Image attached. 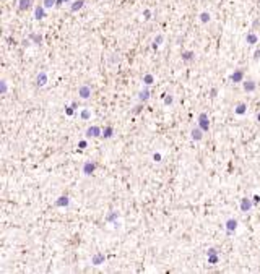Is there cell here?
<instances>
[{
	"mask_svg": "<svg viewBox=\"0 0 260 274\" xmlns=\"http://www.w3.org/2000/svg\"><path fill=\"white\" fill-rule=\"evenodd\" d=\"M198 127H200L205 133L210 130V120H208V114H206V112H202V114L198 115Z\"/></svg>",
	"mask_w": 260,
	"mask_h": 274,
	"instance_id": "cell-1",
	"label": "cell"
},
{
	"mask_svg": "<svg viewBox=\"0 0 260 274\" xmlns=\"http://www.w3.org/2000/svg\"><path fill=\"white\" fill-rule=\"evenodd\" d=\"M224 225H226V234L231 235V234H234L236 229H237V221H236L234 217H229V219L224 222Z\"/></svg>",
	"mask_w": 260,
	"mask_h": 274,
	"instance_id": "cell-2",
	"label": "cell"
},
{
	"mask_svg": "<svg viewBox=\"0 0 260 274\" xmlns=\"http://www.w3.org/2000/svg\"><path fill=\"white\" fill-rule=\"evenodd\" d=\"M101 135H103V128H99V127H90V128L85 131L86 138H98Z\"/></svg>",
	"mask_w": 260,
	"mask_h": 274,
	"instance_id": "cell-3",
	"label": "cell"
},
{
	"mask_svg": "<svg viewBox=\"0 0 260 274\" xmlns=\"http://www.w3.org/2000/svg\"><path fill=\"white\" fill-rule=\"evenodd\" d=\"M78 96H80L81 99H88L91 96V86L90 85H81L78 88Z\"/></svg>",
	"mask_w": 260,
	"mask_h": 274,
	"instance_id": "cell-4",
	"label": "cell"
},
{
	"mask_svg": "<svg viewBox=\"0 0 260 274\" xmlns=\"http://www.w3.org/2000/svg\"><path fill=\"white\" fill-rule=\"evenodd\" d=\"M96 167H98V164H96V162L86 161L85 164H83V174H85V175H91V174L96 170Z\"/></svg>",
	"mask_w": 260,
	"mask_h": 274,
	"instance_id": "cell-5",
	"label": "cell"
},
{
	"mask_svg": "<svg viewBox=\"0 0 260 274\" xmlns=\"http://www.w3.org/2000/svg\"><path fill=\"white\" fill-rule=\"evenodd\" d=\"M203 133H205V131H203L200 127H195V128L190 131V135H192V140H194V141H200L202 138H203Z\"/></svg>",
	"mask_w": 260,
	"mask_h": 274,
	"instance_id": "cell-6",
	"label": "cell"
},
{
	"mask_svg": "<svg viewBox=\"0 0 260 274\" xmlns=\"http://www.w3.org/2000/svg\"><path fill=\"white\" fill-rule=\"evenodd\" d=\"M252 201H250L249 198H242L241 199V211H242V213H249L250 211V208H252Z\"/></svg>",
	"mask_w": 260,
	"mask_h": 274,
	"instance_id": "cell-7",
	"label": "cell"
},
{
	"mask_svg": "<svg viewBox=\"0 0 260 274\" xmlns=\"http://www.w3.org/2000/svg\"><path fill=\"white\" fill-rule=\"evenodd\" d=\"M55 206H57V208H68V206H70V198H68V196H60V198L55 201Z\"/></svg>",
	"mask_w": 260,
	"mask_h": 274,
	"instance_id": "cell-8",
	"label": "cell"
},
{
	"mask_svg": "<svg viewBox=\"0 0 260 274\" xmlns=\"http://www.w3.org/2000/svg\"><path fill=\"white\" fill-rule=\"evenodd\" d=\"M106 261V255L104 253H96L93 258H91V263L94 264V266H99V264H103Z\"/></svg>",
	"mask_w": 260,
	"mask_h": 274,
	"instance_id": "cell-9",
	"label": "cell"
},
{
	"mask_svg": "<svg viewBox=\"0 0 260 274\" xmlns=\"http://www.w3.org/2000/svg\"><path fill=\"white\" fill-rule=\"evenodd\" d=\"M242 78H244V71H242V70H236L234 73L229 76V80L233 81V83H241Z\"/></svg>",
	"mask_w": 260,
	"mask_h": 274,
	"instance_id": "cell-10",
	"label": "cell"
},
{
	"mask_svg": "<svg viewBox=\"0 0 260 274\" xmlns=\"http://www.w3.org/2000/svg\"><path fill=\"white\" fill-rule=\"evenodd\" d=\"M36 85L38 86H46L47 85V73H46V71H41L39 75H38V78H36Z\"/></svg>",
	"mask_w": 260,
	"mask_h": 274,
	"instance_id": "cell-11",
	"label": "cell"
},
{
	"mask_svg": "<svg viewBox=\"0 0 260 274\" xmlns=\"http://www.w3.org/2000/svg\"><path fill=\"white\" fill-rule=\"evenodd\" d=\"M148 99H150V89H148V86H145V88L140 91V94H138V101H140V102H146Z\"/></svg>",
	"mask_w": 260,
	"mask_h": 274,
	"instance_id": "cell-12",
	"label": "cell"
},
{
	"mask_svg": "<svg viewBox=\"0 0 260 274\" xmlns=\"http://www.w3.org/2000/svg\"><path fill=\"white\" fill-rule=\"evenodd\" d=\"M245 110H247V104H245V102H239V104L234 107V114L236 115H244Z\"/></svg>",
	"mask_w": 260,
	"mask_h": 274,
	"instance_id": "cell-13",
	"label": "cell"
},
{
	"mask_svg": "<svg viewBox=\"0 0 260 274\" xmlns=\"http://www.w3.org/2000/svg\"><path fill=\"white\" fill-rule=\"evenodd\" d=\"M244 91L245 93H254L255 91V88H257V85H255V81H245L244 85Z\"/></svg>",
	"mask_w": 260,
	"mask_h": 274,
	"instance_id": "cell-14",
	"label": "cell"
},
{
	"mask_svg": "<svg viewBox=\"0 0 260 274\" xmlns=\"http://www.w3.org/2000/svg\"><path fill=\"white\" fill-rule=\"evenodd\" d=\"M112 135H114V128L112 127H104L103 128V138H106V140H109V138H112Z\"/></svg>",
	"mask_w": 260,
	"mask_h": 274,
	"instance_id": "cell-15",
	"label": "cell"
},
{
	"mask_svg": "<svg viewBox=\"0 0 260 274\" xmlns=\"http://www.w3.org/2000/svg\"><path fill=\"white\" fill-rule=\"evenodd\" d=\"M81 119L83 120H90L91 119V109H88V107H85V109H81Z\"/></svg>",
	"mask_w": 260,
	"mask_h": 274,
	"instance_id": "cell-16",
	"label": "cell"
},
{
	"mask_svg": "<svg viewBox=\"0 0 260 274\" xmlns=\"http://www.w3.org/2000/svg\"><path fill=\"white\" fill-rule=\"evenodd\" d=\"M195 57V54L192 52V50H185V52H182V59L185 60V62H189V60H192Z\"/></svg>",
	"mask_w": 260,
	"mask_h": 274,
	"instance_id": "cell-17",
	"label": "cell"
},
{
	"mask_svg": "<svg viewBox=\"0 0 260 274\" xmlns=\"http://www.w3.org/2000/svg\"><path fill=\"white\" fill-rule=\"evenodd\" d=\"M245 41H247V44H257V36H255L254 33H249L247 37H245Z\"/></svg>",
	"mask_w": 260,
	"mask_h": 274,
	"instance_id": "cell-18",
	"label": "cell"
},
{
	"mask_svg": "<svg viewBox=\"0 0 260 274\" xmlns=\"http://www.w3.org/2000/svg\"><path fill=\"white\" fill-rule=\"evenodd\" d=\"M153 81H155V78H153V75H151V73H146V75L143 76V83H145L146 86H150Z\"/></svg>",
	"mask_w": 260,
	"mask_h": 274,
	"instance_id": "cell-19",
	"label": "cell"
},
{
	"mask_svg": "<svg viewBox=\"0 0 260 274\" xmlns=\"http://www.w3.org/2000/svg\"><path fill=\"white\" fill-rule=\"evenodd\" d=\"M218 261H220V256H218V253L208 255V263H210V264H216Z\"/></svg>",
	"mask_w": 260,
	"mask_h": 274,
	"instance_id": "cell-20",
	"label": "cell"
},
{
	"mask_svg": "<svg viewBox=\"0 0 260 274\" xmlns=\"http://www.w3.org/2000/svg\"><path fill=\"white\" fill-rule=\"evenodd\" d=\"M44 8L46 7H38V8H36V18H38V20L44 18Z\"/></svg>",
	"mask_w": 260,
	"mask_h": 274,
	"instance_id": "cell-21",
	"label": "cell"
},
{
	"mask_svg": "<svg viewBox=\"0 0 260 274\" xmlns=\"http://www.w3.org/2000/svg\"><path fill=\"white\" fill-rule=\"evenodd\" d=\"M31 5V0H20V10H26L29 8Z\"/></svg>",
	"mask_w": 260,
	"mask_h": 274,
	"instance_id": "cell-22",
	"label": "cell"
},
{
	"mask_svg": "<svg viewBox=\"0 0 260 274\" xmlns=\"http://www.w3.org/2000/svg\"><path fill=\"white\" fill-rule=\"evenodd\" d=\"M29 39L34 41V44H41V42H42V36H39V34H31Z\"/></svg>",
	"mask_w": 260,
	"mask_h": 274,
	"instance_id": "cell-23",
	"label": "cell"
},
{
	"mask_svg": "<svg viewBox=\"0 0 260 274\" xmlns=\"http://www.w3.org/2000/svg\"><path fill=\"white\" fill-rule=\"evenodd\" d=\"M81 7H83V0H78V2H75V3L72 5V11H76V10H80Z\"/></svg>",
	"mask_w": 260,
	"mask_h": 274,
	"instance_id": "cell-24",
	"label": "cell"
},
{
	"mask_svg": "<svg viewBox=\"0 0 260 274\" xmlns=\"http://www.w3.org/2000/svg\"><path fill=\"white\" fill-rule=\"evenodd\" d=\"M117 217H119V214H117V213H115V211H112V213H111V214L107 216V217H106V221H107V222H111V221L117 219Z\"/></svg>",
	"mask_w": 260,
	"mask_h": 274,
	"instance_id": "cell-25",
	"label": "cell"
},
{
	"mask_svg": "<svg viewBox=\"0 0 260 274\" xmlns=\"http://www.w3.org/2000/svg\"><path fill=\"white\" fill-rule=\"evenodd\" d=\"M172 101H174V97H172V96H171V94H166V97H164V104H166V105H171V104H172Z\"/></svg>",
	"mask_w": 260,
	"mask_h": 274,
	"instance_id": "cell-26",
	"label": "cell"
},
{
	"mask_svg": "<svg viewBox=\"0 0 260 274\" xmlns=\"http://www.w3.org/2000/svg\"><path fill=\"white\" fill-rule=\"evenodd\" d=\"M161 42H163V36H158V37L155 39V42H153V47H155V49H156V47H159Z\"/></svg>",
	"mask_w": 260,
	"mask_h": 274,
	"instance_id": "cell-27",
	"label": "cell"
},
{
	"mask_svg": "<svg viewBox=\"0 0 260 274\" xmlns=\"http://www.w3.org/2000/svg\"><path fill=\"white\" fill-rule=\"evenodd\" d=\"M73 112H75V107H73V105L65 107V114H67V115H73Z\"/></svg>",
	"mask_w": 260,
	"mask_h": 274,
	"instance_id": "cell-28",
	"label": "cell"
},
{
	"mask_svg": "<svg viewBox=\"0 0 260 274\" xmlns=\"http://www.w3.org/2000/svg\"><path fill=\"white\" fill-rule=\"evenodd\" d=\"M0 86H2V94H7V91H8V86H7V81L3 80L2 83H0Z\"/></svg>",
	"mask_w": 260,
	"mask_h": 274,
	"instance_id": "cell-29",
	"label": "cell"
},
{
	"mask_svg": "<svg viewBox=\"0 0 260 274\" xmlns=\"http://www.w3.org/2000/svg\"><path fill=\"white\" fill-rule=\"evenodd\" d=\"M54 3H55V0H44V7H46V8H50Z\"/></svg>",
	"mask_w": 260,
	"mask_h": 274,
	"instance_id": "cell-30",
	"label": "cell"
},
{
	"mask_svg": "<svg viewBox=\"0 0 260 274\" xmlns=\"http://www.w3.org/2000/svg\"><path fill=\"white\" fill-rule=\"evenodd\" d=\"M200 18H202V21H203V23L210 21V15H208V13H202V15H200Z\"/></svg>",
	"mask_w": 260,
	"mask_h": 274,
	"instance_id": "cell-31",
	"label": "cell"
},
{
	"mask_svg": "<svg viewBox=\"0 0 260 274\" xmlns=\"http://www.w3.org/2000/svg\"><path fill=\"white\" fill-rule=\"evenodd\" d=\"M86 146H88V143H86L85 140H83V141H80V143H78V148H80V149H85Z\"/></svg>",
	"mask_w": 260,
	"mask_h": 274,
	"instance_id": "cell-32",
	"label": "cell"
},
{
	"mask_svg": "<svg viewBox=\"0 0 260 274\" xmlns=\"http://www.w3.org/2000/svg\"><path fill=\"white\" fill-rule=\"evenodd\" d=\"M153 159H155L156 162H159V161H161V154H159V153H155V154H153Z\"/></svg>",
	"mask_w": 260,
	"mask_h": 274,
	"instance_id": "cell-33",
	"label": "cell"
},
{
	"mask_svg": "<svg viewBox=\"0 0 260 274\" xmlns=\"http://www.w3.org/2000/svg\"><path fill=\"white\" fill-rule=\"evenodd\" d=\"M254 59H255V60H259V59H260V49H259V50H255V54H254Z\"/></svg>",
	"mask_w": 260,
	"mask_h": 274,
	"instance_id": "cell-34",
	"label": "cell"
},
{
	"mask_svg": "<svg viewBox=\"0 0 260 274\" xmlns=\"http://www.w3.org/2000/svg\"><path fill=\"white\" fill-rule=\"evenodd\" d=\"M215 253H218V250H216V248H210V250H208V255H215Z\"/></svg>",
	"mask_w": 260,
	"mask_h": 274,
	"instance_id": "cell-35",
	"label": "cell"
},
{
	"mask_svg": "<svg viewBox=\"0 0 260 274\" xmlns=\"http://www.w3.org/2000/svg\"><path fill=\"white\" fill-rule=\"evenodd\" d=\"M141 110V105H137L135 109H133V114H138V112H140Z\"/></svg>",
	"mask_w": 260,
	"mask_h": 274,
	"instance_id": "cell-36",
	"label": "cell"
},
{
	"mask_svg": "<svg viewBox=\"0 0 260 274\" xmlns=\"http://www.w3.org/2000/svg\"><path fill=\"white\" fill-rule=\"evenodd\" d=\"M259 201H260V196H259V195H255V196H254V204H257Z\"/></svg>",
	"mask_w": 260,
	"mask_h": 274,
	"instance_id": "cell-37",
	"label": "cell"
},
{
	"mask_svg": "<svg viewBox=\"0 0 260 274\" xmlns=\"http://www.w3.org/2000/svg\"><path fill=\"white\" fill-rule=\"evenodd\" d=\"M216 93H218V91H216V88H213V89H211V97H215Z\"/></svg>",
	"mask_w": 260,
	"mask_h": 274,
	"instance_id": "cell-38",
	"label": "cell"
},
{
	"mask_svg": "<svg viewBox=\"0 0 260 274\" xmlns=\"http://www.w3.org/2000/svg\"><path fill=\"white\" fill-rule=\"evenodd\" d=\"M257 120H259V122H260V112H259V114H257Z\"/></svg>",
	"mask_w": 260,
	"mask_h": 274,
	"instance_id": "cell-39",
	"label": "cell"
},
{
	"mask_svg": "<svg viewBox=\"0 0 260 274\" xmlns=\"http://www.w3.org/2000/svg\"><path fill=\"white\" fill-rule=\"evenodd\" d=\"M60 2H62V0H59V3H60Z\"/></svg>",
	"mask_w": 260,
	"mask_h": 274,
	"instance_id": "cell-40",
	"label": "cell"
}]
</instances>
